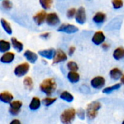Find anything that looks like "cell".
<instances>
[{
    "instance_id": "cell-29",
    "label": "cell",
    "mask_w": 124,
    "mask_h": 124,
    "mask_svg": "<svg viewBox=\"0 0 124 124\" xmlns=\"http://www.w3.org/2000/svg\"><path fill=\"white\" fill-rule=\"evenodd\" d=\"M57 98L56 97H47L45 98H44L42 101V104L46 106V107H49L51 105H53L56 101Z\"/></svg>"
},
{
    "instance_id": "cell-40",
    "label": "cell",
    "mask_w": 124,
    "mask_h": 124,
    "mask_svg": "<svg viewBox=\"0 0 124 124\" xmlns=\"http://www.w3.org/2000/svg\"><path fill=\"white\" fill-rule=\"evenodd\" d=\"M122 124H124V121H123V122H122Z\"/></svg>"
},
{
    "instance_id": "cell-12",
    "label": "cell",
    "mask_w": 124,
    "mask_h": 124,
    "mask_svg": "<svg viewBox=\"0 0 124 124\" xmlns=\"http://www.w3.org/2000/svg\"><path fill=\"white\" fill-rule=\"evenodd\" d=\"M46 17H47V13L45 10H42L39 12H37L34 17H33V20L34 21V23L37 25H42L45 20H46Z\"/></svg>"
},
{
    "instance_id": "cell-3",
    "label": "cell",
    "mask_w": 124,
    "mask_h": 124,
    "mask_svg": "<svg viewBox=\"0 0 124 124\" xmlns=\"http://www.w3.org/2000/svg\"><path fill=\"white\" fill-rule=\"evenodd\" d=\"M101 107H102V105L99 102L95 101V102H91L87 107V110H86L87 117L90 120H93L96 118V117L98 115L99 110L101 109Z\"/></svg>"
},
{
    "instance_id": "cell-26",
    "label": "cell",
    "mask_w": 124,
    "mask_h": 124,
    "mask_svg": "<svg viewBox=\"0 0 124 124\" xmlns=\"http://www.w3.org/2000/svg\"><path fill=\"white\" fill-rule=\"evenodd\" d=\"M121 84H114V85H113L111 86H108V87L105 88L102 90V92L104 94H110L113 92L121 88Z\"/></svg>"
},
{
    "instance_id": "cell-9",
    "label": "cell",
    "mask_w": 124,
    "mask_h": 124,
    "mask_svg": "<svg viewBox=\"0 0 124 124\" xmlns=\"http://www.w3.org/2000/svg\"><path fill=\"white\" fill-rule=\"evenodd\" d=\"M105 83H106L105 78L103 76H100L93 78L91 81V85L95 89H102L105 86Z\"/></svg>"
},
{
    "instance_id": "cell-34",
    "label": "cell",
    "mask_w": 124,
    "mask_h": 124,
    "mask_svg": "<svg viewBox=\"0 0 124 124\" xmlns=\"http://www.w3.org/2000/svg\"><path fill=\"white\" fill-rule=\"evenodd\" d=\"M85 115H86L85 111L83 109H79L78 110H77V116H78L79 118L83 120L85 118Z\"/></svg>"
},
{
    "instance_id": "cell-36",
    "label": "cell",
    "mask_w": 124,
    "mask_h": 124,
    "mask_svg": "<svg viewBox=\"0 0 124 124\" xmlns=\"http://www.w3.org/2000/svg\"><path fill=\"white\" fill-rule=\"evenodd\" d=\"M50 33H42L41 35H40V37H42V39H48L49 37H50Z\"/></svg>"
},
{
    "instance_id": "cell-4",
    "label": "cell",
    "mask_w": 124,
    "mask_h": 124,
    "mask_svg": "<svg viewBox=\"0 0 124 124\" xmlns=\"http://www.w3.org/2000/svg\"><path fill=\"white\" fill-rule=\"evenodd\" d=\"M30 69V65L27 62H23L18 65L14 69V74L17 77H23L29 72Z\"/></svg>"
},
{
    "instance_id": "cell-23",
    "label": "cell",
    "mask_w": 124,
    "mask_h": 124,
    "mask_svg": "<svg viewBox=\"0 0 124 124\" xmlns=\"http://www.w3.org/2000/svg\"><path fill=\"white\" fill-rule=\"evenodd\" d=\"M60 98L67 102H72L74 100L73 95L67 91H64L60 94Z\"/></svg>"
},
{
    "instance_id": "cell-20",
    "label": "cell",
    "mask_w": 124,
    "mask_h": 124,
    "mask_svg": "<svg viewBox=\"0 0 124 124\" xmlns=\"http://www.w3.org/2000/svg\"><path fill=\"white\" fill-rule=\"evenodd\" d=\"M113 57L116 60H121L124 58V48L119 46L116 48L113 53Z\"/></svg>"
},
{
    "instance_id": "cell-21",
    "label": "cell",
    "mask_w": 124,
    "mask_h": 124,
    "mask_svg": "<svg viewBox=\"0 0 124 124\" xmlns=\"http://www.w3.org/2000/svg\"><path fill=\"white\" fill-rule=\"evenodd\" d=\"M67 78L69 81V82H71L72 84H76L80 81V76L77 72L69 71L67 74Z\"/></svg>"
},
{
    "instance_id": "cell-35",
    "label": "cell",
    "mask_w": 124,
    "mask_h": 124,
    "mask_svg": "<svg viewBox=\"0 0 124 124\" xmlns=\"http://www.w3.org/2000/svg\"><path fill=\"white\" fill-rule=\"evenodd\" d=\"M75 50H76V48H75V46H69V49H68V54H69V56L73 55L74 53H75Z\"/></svg>"
},
{
    "instance_id": "cell-6",
    "label": "cell",
    "mask_w": 124,
    "mask_h": 124,
    "mask_svg": "<svg viewBox=\"0 0 124 124\" xmlns=\"http://www.w3.org/2000/svg\"><path fill=\"white\" fill-rule=\"evenodd\" d=\"M78 31H79V28L77 26L72 24H69V23H63L57 29V31L58 32H62V33H65L68 34L77 33Z\"/></svg>"
},
{
    "instance_id": "cell-30",
    "label": "cell",
    "mask_w": 124,
    "mask_h": 124,
    "mask_svg": "<svg viewBox=\"0 0 124 124\" xmlns=\"http://www.w3.org/2000/svg\"><path fill=\"white\" fill-rule=\"evenodd\" d=\"M67 68L69 69V71H74V72H77V70H79V66L77 64V62H75V61H69L67 62Z\"/></svg>"
},
{
    "instance_id": "cell-28",
    "label": "cell",
    "mask_w": 124,
    "mask_h": 124,
    "mask_svg": "<svg viewBox=\"0 0 124 124\" xmlns=\"http://www.w3.org/2000/svg\"><path fill=\"white\" fill-rule=\"evenodd\" d=\"M39 4L44 10H48L52 7L53 0H39Z\"/></svg>"
},
{
    "instance_id": "cell-16",
    "label": "cell",
    "mask_w": 124,
    "mask_h": 124,
    "mask_svg": "<svg viewBox=\"0 0 124 124\" xmlns=\"http://www.w3.org/2000/svg\"><path fill=\"white\" fill-rule=\"evenodd\" d=\"M13 100V95L9 92H3L0 93V101L7 103V104H10Z\"/></svg>"
},
{
    "instance_id": "cell-13",
    "label": "cell",
    "mask_w": 124,
    "mask_h": 124,
    "mask_svg": "<svg viewBox=\"0 0 124 124\" xmlns=\"http://www.w3.org/2000/svg\"><path fill=\"white\" fill-rule=\"evenodd\" d=\"M92 20H93L94 23L97 24V25L102 24L107 20V15L103 12H100L99 11V12H96L94 15V16L92 17Z\"/></svg>"
},
{
    "instance_id": "cell-24",
    "label": "cell",
    "mask_w": 124,
    "mask_h": 124,
    "mask_svg": "<svg viewBox=\"0 0 124 124\" xmlns=\"http://www.w3.org/2000/svg\"><path fill=\"white\" fill-rule=\"evenodd\" d=\"M1 25L3 29L4 30V31L7 34L11 35L12 33V30L11 25H10V24L5 19H3V18L1 19Z\"/></svg>"
},
{
    "instance_id": "cell-27",
    "label": "cell",
    "mask_w": 124,
    "mask_h": 124,
    "mask_svg": "<svg viewBox=\"0 0 124 124\" xmlns=\"http://www.w3.org/2000/svg\"><path fill=\"white\" fill-rule=\"evenodd\" d=\"M23 85L26 89L31 90L34 87V82H33L32 78L29 76L25 77L23 79Z\"/></svg>"
},
{
    "instance_id": "cell-17",
    "label": "cell",
    "mask_w": 124,
    "mask_h": 124,
    "mask_svg": "<svg viewBox=\"0 0 124 124\" xmlns=\"http://www.w3.org/2000/svg\"><path fill=\"white\" fill-rule=\"evenodd\" d=\"M14 59H15V54H14V53L10 52H7L4 53V54L1 57L0 61L1 62H3V63L8 64V63L12 62L14 60Z\"/></svg>"
},
{
    "instance_id": "cell-39",
    "label": "cell",
    "mask_w": 124,
    "mask_h": 124,
    "mask_svg": "<svg viewBox=\"0 0 124 124\" xmlns=\"http://www.w3.org/2000/svg\"><path fill=\"white\" fill-rule=\"evenodd\" d=\"M121 83L122 84H124V74H123V76L121 78Z\"/></svg>"
},
{
    "instance_id": "cell-8",
    "label": "cell",
    "mask_w": 124,
    "mask_h": 124,
    "mask_svg": "<svg viewBox=\"0 0 124 124\" xmlns=\"http://www.w3.org/2000/svg\"><path fill=\"white\" fill-rule=\"evenodd\" d=\"M106 39V36L104 33L103 31H97L94 33V34L93 35L92 38H91V41L92 42L97 46L102 45L103 43H105Z\"/></svg>"
},
{
    "instance_id": "cell-31",
    "label": "cell",
    "mask_w": 124,
    "mask_h": 124,
    "mask_svg": "<svg viewBox=\"0 0 124 124\" xmlns=\"http://www.w3.org/2000/svg\"><path fill=\"white\" fill-rule=\"evenodd\" d=\"M123 0H112V5L115 9H119L124 7Z\"/></svg>"
},
{
    "instance_id": "cell-18",
    "label": "cell",
    "mask_w": 124,
    "mask_h": 124,
    "mask_svg": "<svg viewBox=\"0 0 124 124\" xmlns=\"http://www.w3.org/2000/svg\"><path fill=\"white\" fill-rule=\"evenodd\" d=\"M123 76V73L121 69L118 68H114L110 70V76L112 79L117 81L118 79H121V76Z\"/></svg>"
},
{
    "instance_id": "cell-14",
    "label": "cell",
    "mask_w": 124,
    "mask_h": 124,
    "mask_svg": "<svg viewBox=\"0 0 124 124\" xmlns=\"http://www.w3.org/2000/svg\"><path fill=\"white\" fill-rule=\"evenodd\" d=\"M38 54L41 57H42L47 60H53L55 56V54H56V50L52 48L48 49H43V50L39 51Z\"/></svg>"
},
{
    "instance_id": "cell-5",
    "label": "cell",
    "mask_w": 124,
    "mask_h": 124,
    "mask_svg": "<svg viewBox=\"0 0 124 124\" xmlns=\"http://www.w3.org/2000/svg\"><path fill=\"white\" fill-rule=\"evenodd\" d=\"M45 22L49 26L55 27L59 25V23H61V20L56 12H49L47 14Z\"/></svg>"
},
{
    "instance_id": "cell-37",
    "label": "cell",
    "mask_w": 124,
    "mask_h": 124,
    "mask_svg": "<svg viewBox=\"0 0 124 124\" xmlns=\"http://www.w3.org/2000/svg\"><path fill=\"white\" fill-rule=\"evenodd\" d=\"M102 49H103L104 50H108V49H110V46L109 44L105 42V43H103V44H102Z\"/></svg>"
},
{
    "instance_id": "cell-19",
    "label": "cell",
    "mask_w": 124,
    "mask_h": 124,
    "mask_svg": "<svg viewBox=\"0 0 124 124\" xmlns=\"http://www.w3.org/2000/svg\"><path fill=\"white\" fill-rule=\"evenodd\" d=\"M41 106V100L39 98L34 97L31 99V101L29 104V109L32 111L38 110Z\"/></svg>"
},
{
    "instance_id": "cell-11",
    "label": "cell",
    "mask_w": 124,
    "mask_h": 124,
    "mask_svg": "<svg viewBox=\"0 0 124 124\" xmlns=\"http://www.w3.org/2000/svg\"><path fill=\"white\" fill-rule=\"evenodd\" d=\"M67 54L62 49H57L56 50V54L53 59V64H58L64 62L67 60Z\"/></svg>"
},
{
    "instance_id": "cell-7",
    "label": "cell",
    "mask_w": 124,
    "mask_h": 124,
    "mask_svg": "<svg viewBox=\"0 0 124 124\" xmlns=\"http://www.w3.org/2000/svg\"><path fill=\"white\" fill-rule=\"evenodd\" d=\"M75 21L80 25H83L86 23L87 17H86V12L85 7H80L77 9V12H76L75 17Z\"/></svg>"
},
{
    "instance_id": "cell-38",
    "label": "cell",
    "mask_w": 124,
    "mask_h": 124,
    "mask_svg": "<svg viewBox=\"0 0 124 124\" xmlns=\"http://www.w3.org/2000/svg\"><path fill=\"white\" fill-rule=\"evenodd\" d=\"M10 124H21L20 123V121H19V120H18V119H14V120H12Z\"/></svg>"
},
{
    "instance_id": "cell-15",
    "label": "cell",
    "mask_w": 124,
    "mask_h": 124,
    "mask_svg": "<svg viewBox=\"0 0 124 124\" xmlns=\"http://www.w3.org/2000/svg\"><path fill=\"white\" fill-rule=\"evenodd\" d=\"M23 56L30 63L32 64L35 63L38 59V55L31 50H26L23 53Z\"/></svg>"
},
{
    "instance_id": "cell-32",
    "label": "cell",
    "mask_w": 124,
    "mask_h": 124,
    "mask_svg": "<svg viewBox=\"0 0 124 124\" xmlns=\"http://www.w3.org/2000/svg\"><path fill=\"white\" fill-rule=\"evenodd\" d=\"M76 12H77V9L74 8V7H72V8H69L67 11V17L68 19H72L75 17V15H76Z\"/></svg>"
},
{
    "instance_id": "cell-25",
    "label": "cell",
    "mask_w": 124,
    "mask_h": 124,
    "mask_svg": "<svg viewBox=\"0 0 124 124\" xmlns=\"http://www.w3.org/2000/svg\"><path fill=\"white\" fill-rule=\"evenodd\" d=\"M10 43L4 40H0V52H7L10 49Z\"/></svg>"
},
{
    "instance_id": "cell-10",
    "label": "cell",
    "mask_w": 124,
    "mask_h": 124,
    "mask_svg": "<svg viewBox=\"0 0 124 124\" xmlns=\"http://www.w3.org/2000/svg\"><path fill=\"white\" fill-rule=\"evenodd\" d=\"M22 106H23V103H22L21 101H20V100L12 101L10 104L9 112L12 116H17L20 112V110H21Z\"/></svg>"
},
{
    "instance_id": "cell-33",
    "label": "cell",
    "mask_w": 124,
    "mask_h": 124,
    "mask_svg": "<svg viewBox=\"0 0 124 124\" xmlns=\"http://www.w3.org/2000/svg\"><path fill=\"white\" fill-rule=\"evenodd\" d=\"M1 4H2V7L6 9H10L12 7V4L9 0H4Z\"/></svg>"
},
{
    "instance_id": "cell-2",
    "label": "cell",
    "mask_w": 124,
    "mask_h": 124,
    "mask_svg": "<svg viewBox=\"0 0 124 124\" xmlns=\"http://www.w3.org/2000/svg\"><path fill=\"white\" fill-rule=\"evenodd\" d=\"M77 111L74 108H68L62 112L60 116L61 122L63 124H71L75 118Z\"/></svg>"
},
{
    "instance_id": "cell-1",
    "label": "cell",
    "mask_w": 124,
    "mask_h": 124,
    "mask_svg": "<svg viewBox=\"0 0 124 124\" xmlns=\"http://www.w3.org/2000/svg\"><path fill=\"white\" fill-rule=\"evenodd\" d=\"M56 87V82L52 78L45 79L39 85V89L41 92L45 93L48 97H50L55 92Z\"/></svg>"
},
{
    "instance_id": "cell-22",
    "label": "cell",
    "mask_w": 124,
    "mask_h": 124,
    "mask_svg": "<svg viewBox=\"0 0 124 124\" xmlns=\"http://www.w3.org/2000/svg\"><path fill=\"white\" fill-rule=\"evenodd\" d=\"M11 44L13 46V48L18 52H20L23 51V44L22 42L19 41L16 38L12 37L11 39Z\"/></svg>"
}]
</instances>
